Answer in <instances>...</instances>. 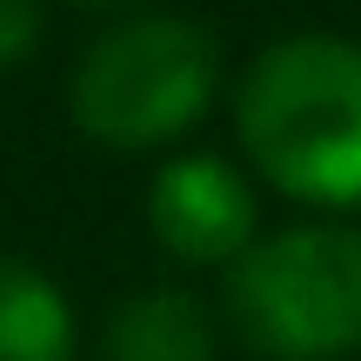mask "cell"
Instances as JSON below:
<instances>
[{"label": "cell", "mask_w": 361, "mask_h": 361, "mask_svg": "<svg viewBox=\"0 0 361 361\" xmlns=\"http://www.w3.org/2000/svg\"><path fill=\"white\" fill-rule=\"evenodd\" d=\"M241 147L295 201H361V47L335 34L274 40L234 101Z\"/></svg>", "instance_id": "6da1fadb"}, {"label": "cell", "mask_w": 361, "mask_h": 361, "mask_svg": "<svg viewBox=\"0 0 361 361\" xmlns=\"http://www.w3.org/2000/svg\"><path fill=\"white\" fill-rule=\"evenodd\" d=\"M228 322L268 361H341L361 348V234L288 228L228 268Z\"/></svg>", "instance_id": "7a4b0ae2"}, {"label": "cell", "mask_w": 361, "mask_h": 361, "mask_svg": "<svg viewBox=\"0 0 361 361\" xmlns=\"http://www.w3.org/2000/svg\"><path fill=\"white\" fill-rule=\"evenodd\" d=\"M214 80H221V54L207 40V27L147 13V20L101 34L80 54L67 114L80 134H94L107 147H161L207 114Z\"/></svg>", "instance_id": "3957f363"}, {"label": "cell", "mask_w": 361, "mask_h": 361, "mask_svg": "<svg viewBox=\"0 0 361 361\" xmlns=\"http://www.w3.org/2000/svg\"><path fill=\"white\" fill-rule=\"evenodd\" d=\"M147 228L174 261H241L255 247V194L221 154H180L154 174L147 194Z\"/></svg>", "instance_id": "277c9868"}, {"label": "cell", "mask_w": 361, "mask_h": 361, "mask_svg": "<svg viewBox=\"0 0 361 361\" xmlns=\"http://www.w3.org/2000/svg\"><path fill=\"white\" fill-rule=\"evenodd\" d=\"M101 361H214V335H207L201 301L180 295V288L134 295L107 328Z\"/></svg>", "instance_id": "5b68a950"}, {"label": "cell", "mask_w": 361, "mask_h": 361, "mask_svg": "<svg viewBox=\"0 0 361 361\" xmlns=\"http://www.w3.org/2000/svg\"><path fill=\"white\" fill-rule=\"evenodd\" d=\"M0 361H74V314L27 261H0Z\"/></svg>", "instance_id": "8992f818"}, {"label": "cell", "mask_w": 361, "mask_h": 361, "mask_svg": "<svg viewBox=\"0 0 361 361\" xmlns=\"http://www.w3.org/2000/svg\"><path fill=\"white\" fill-rule=\"evenodd\" d=\"M34 34H40V13H34V0H0V67H13L27 47H34Z\"/></svg>", "instance_id": "52a82bcc"}, {"label": "cell", "mask_w": 361, "mask_h": 361, "mask_svg": "<svg viewBox=\"0 0 361 361\" xmlns=\"http://www.w3.org/2000/svg\"><path fill=\"white\" fill-rule=\"evenodd\" d=\"M80 7H128V0H80Z\"/></svg>", "instance_id": "ba28073f"}]
</instances>
